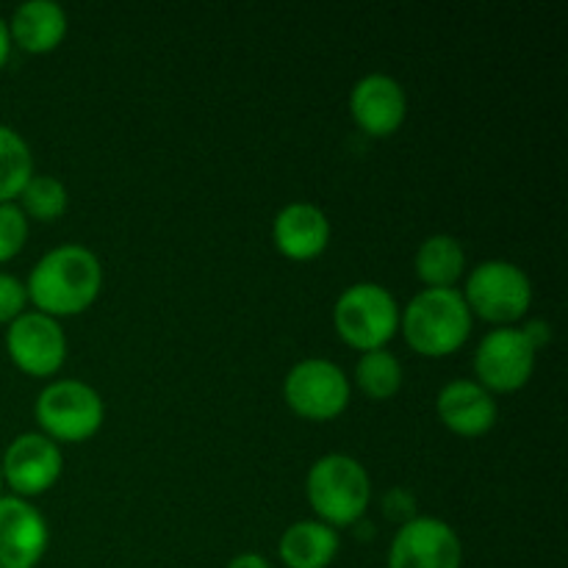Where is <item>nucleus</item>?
I'll return each instance as SVG.
<instances>
[{
  "label": "nucleus",
  "instance_id": "nucleus-14",
  "mask_svg": "<svg viewBox=\"0 0 568 568\" xmlns=\"http://www.w3.org/2000/svg\"><path fill=\"white\" fill-rule=\"evenodd\" d=\"M272 239L283 255L294 261H308L327 247L331 222L320 205L300 200V203H288L277 211L275 222H272Z\"/></svg>",
  "mask_w": 568,
  "mask_h": 568
},
{
  "label": "nucleus",
  "instance_id": "nucleus-21",
  "mask_svg": "<svg viewBox=\"0 0 568 568\" xmlns=\"http://www.w3.org/2000/svg\"><path fill=\"white\" fill-rule=\"evenodd\" d=\"M22 214L33 216L39 222H50L64 214L67 209V189L59 178L31 175V181L20 192Z\"/></svg>",
  "mask_w": 568,
  "mask_h": 568
},
{
  "label": "nucleus",
  "instance_id": "nucleus-22",
  "mask_svg": "<svg viewBox=\"0 0 568 568\" xmlns=\"http://www.w3.org/2000/svg\"><path fill=\"white\" fill-rule=\"evenodd\" d=\"M28 239V220L20 205L0 203V264L14 258Z\"/></svg>",
  "mask_w": 568,
  "mask_h": 568
},
{
  "label": "nucleus",
  "instance_id": "nucleus-7",
  "mask_svg": "<svg viewBox=\"0 0 568 568\" xmlns=\"http://www.w3.org/2000/svg\"><path fill=\"white\" fill-rule=\"evenodd\" d=\"M286 403L305 419H333L349 403V381L333 361L305 358L292 366L283 383Z\"/></svg>",
  "mask_w": 568,
  "mask_h": 568
},
{
  "label": "nucleus",
  "instance_id": "nucleus-24",
  "mask_svg": "<svg viewBox=\"0 0 568 568\" xmlns=\"http://www.w3.org/2000/svg\"><path fill=\"white\" fill-rule=\"evenodd\" d=\"M383 510H386L388 519L410 521L416 519V499L410 497L405 488H392V491L383 497Z\"/></svg>",
  "mask_w": 568,
  "mask_h": 568
},
{
  "label": "nucleus",
  "instance_id": "nucleus-17",
  "mask_svg": "<svg viewBox=\"0 0 568 568\" xmlns=\"http://www.w3.org/2000/svg\"><path fill=\"white\" fill-rule=\"evenodd\" d=\"M338 552V536L325 521H297L281 538V558L288 568H325Z\"/></svg>",
  "mask_w": 568,
  "mask_h": 568
},
{
  "label": "nucleus",
  "instance_id": "nucleus-25",
  "mask_svg": "<svg viewBox=\"0 0 568 568\" xmlns=\"http://www.w3.org/2000/svg\"><path fill=\"white\" fill-rule=\"evenodd\" d=\"M521 333H525L527 336V342L532 344V347H544V344L549 342V338H552V327L547 325V322L544 320H532V322H527L525 327H521Z\"/></svg>",
  "mask_w": 568,
  "mask_h": 568
},
{
  "label": "nucleus",
  "instance_id": "nucleus-12",
  "mask_svg": "<svg viewBox=\"0 0 568 568\" xmlns=\"http://www.w3.org/2000/svg\"><path fill=\"white\" fill-rule=\"evenodd\" d=\"M48 549V521L20 497H0V568H33Z\"/></svg>",
  "mask_w": 568,
  "mask_h": 568
},
{
  "label": "nucleus",
  "instance_id": "nucleus-27",
  "mask_svg": "<svg viewBox=\"0 0 568 568\" xmlns=\"http://www.w3.org/2000/svg\"><path fill=\"white\" fill-rule=\"evenodd\" d=\"M9 50H11V33H9V22L0 17V67L6 64L9 59Z\"/></svg>",
  "mask_w": 568,
  "mask_h": 568
},
{
  "label": "nucleus",
  "instance_id": "nucleus-4",
  "mask_svg": "<svg viewBox=\"0 0 568 568\" xmlns=\"http://www.w3.org/2000/svg\"><path fill=\"white\" fill-rule=\"evenodd\" d=\"M333 322L338 336L355 349H377L397 331V300L381 283H355L336 300Z\"/></svg>",
  "mask_w": 568,
  "mask_h": 568
},
{
  "label": "nucleus",
  "instance_id": "nucleus-9",
  "mask_svg": "<svg viewBox=\"0 0 568 568\" xmlns=\"http://www.w3.org/2000/svg\"><path fill=\"white\" fill-rule=\"evenodd\" d=\"M6 349L26 375L44 377L64 364L67 338L53 316L42 311H22L14 322H9Z\"/></svg>",
  "mask_w": 568,
  "mask_h": 568
},
{
  "label": "nucleus",
  "instance_id": "nucleus-1",
  "mask_svg": "<svg viewBox=\"0 0 568 568\" xmlns=\"http://www.w3.org/2000/svg\"><path fill=\"white\" fill-rule=\"evenodd\" d=\"M103 286L98 255L81 244H61L39 258L28 275L26 292L42 314L70 316L89 308Z\"/></svg>",
  "mask_w": 568,
  "mask_h": 568
},
{
  "label": "nucleus",
  "instance_id": "nucleus-20",
  "mask_svg": "<svg viewBox=\"0 0 568 568\" xmlns=\"http://www.w3.org/2000/svg\"><path fill=\"white\" fill-rule=\"evenodd\" d=\"M355 381L372 399H388L403 386V364L388 349H366L355 366Z\"/></svg>",
  "mask_w": 568,
  "mask_h": 568
},
{
  "label": "nucleus",
  "instance_id": "nucleus-18",
  "mask_svg": "<svg viewBox=\"0 0 568 568\" xmlns=\"http://www.w3.org/2000/svg\"><path fill=\"white\" fill-rule=\"evenodd\" d=\"M466 255L464 247L449 233L427 236L416 250V272L430 288H453L464 275Z\"/></svg>",
  "mask_w": 568,
  "mask_h": 568
},
{
  "label": "nucleus",
  "instance_id": "nucleus-6",
  "mask_svg": "<svg viewBox=\"0 0 568 568\" xmlns=\"http://www.w3.org/2000/svg\"><path fill=\"white\" fill-rule=\"evenodd\" d=\"M469 311L488 322H514L530 308L532 286L525 270L510 261H483L471 270L464 294Z\"/></svg>",
  "mask_w": 568,
  "mask_h": 568
},
{
  "label": "nucleus",
  "instance_id": "nucleus-5",
  "mask_svg": "<svg viewBox=\"0 0 568 568\" xmlns=\"http://www.w3.org/2000/svg\"><path fill=\"white\" fill-rule=\"evenodd\" d=\"M103 399L81 381H55L42 388L37 399V419L50 438L83 442L103 425Z\"/></svg>",
  "mask_w": 568,
  "mask_h": 568
},
{
  "label": "nucleus",
  "instance_id": "nucleus-23",
  "mask_svg": "<svg viewBox=\"0 0 568 568\" xmlns=\"http://www.w3.org/2000/svg\"><path fill=\"white\" fill-rule=\"evenodd\" d=\"M26 283H20L9 272H0V325L3 322H14L20 316L26 311Z\"/></svg>",
  "mask_w": 568,
  "mask_h": 568
},
{
  "label": "nucleus",
  "instance_id": "nucleus-15",
  "mask_svg": "<svg viewBox=\"0 0 568 568\" xmlns=\"http://www.w3.org/2000/svg\"><path fill=\"white\" fill-rule=\"evenodd\" d=\"M438 416L458 436H483L497 422V399L475 381H453L438 392Z\"/></svg>",
  "mask_w": 568,
  "mask_h": 568
},
{
  "label": "nucleus",
  "instance_id": "nucleus-3",
  "mask_svg": "<svg viewBox=\"0 0 568 568\" xmlns=\"http://www.w3.org/2000/svg\"><path fill=\"white\" fill-rule=\"evenodd\" d=\"M372 497L364 466L342 453L316 460L308 471V499L325 525H355Z\"/></svg>",
  "mask_w": 568,
  "mask_h": 568
},
{
  "label": "nucleus",
  "instance_id": "nucleus-8",
  "mask_svg": "<svg viewBox=\"0 0 568 568\" xmlns=\"http://www.w3.org/2000/svg\"><path fill=\"white\" fill-rule=\"evenodd\" d=\"M460 560L458 532L433 516L405 521L388 549V568H460Z\"/></svg>",
  "mask_w": 568,
  "mask_h": 568
},
{
  "label": "nucleus",
  "instance_id": "nucleus-26",
  "mask_svg": "<svg viewBox=\"0 0 568 568\" xmlns=\"http://www.w3.org/2000/svg\"><path fill=\"white\" fill-rule=\"evenodd\" d=\"M227 568H272V566L266 564V560L261 558V555L244 552V555H236V558H233L231 564H227Z\"/></svg>",
  "mask_w": 568,
  "mask_h": 568
},
{
  "label": "nucleus",
  "instance_id": "nucleus-2",
  "mask_svg": "<svg viewBox=\"0 0 568 568\" xmlns=\"http://www.w3.org/2000/svg\"><path fill=\"white\" fill-rule=\"evenodd\" d=\"M405 342L422 355H449L469 338L471 311L455 288H425L403 311Z\"/></svg>",
  "mask_w": 568,
  "mask_h": 568
},
{
  "label": "nucleus",
  "instance_id": "nucleus-28",
  "mask_svg": "<svg viewBox=\"0 0 568 568\" xmlns=\"http://www.w3.org/2000/svg\"><path fill=\"white\" fill-rule=\"evenodd\" d=\"M0 488H3V466H0Z\"/></svg>",
  "mask_w": 568,
  "mask_h": 568
},
{
  "label": "nucleus",
  "instance_id": "nucleus-13",
  "mask_svg": "<svg viewBox=\"0 0 568 568\" xmlns=\"http://www.w3.org/2000/svg\"><path fill=\"white\" fill-rule=\"evenodd\" d=\"M349 111L361 131L369 136H388L397 131L408 111L405 89L386 72H369L349 92Z\"/></svg>",
  "mask_w": 568,
  "mask_h": 568
},
{
  "label": "nucleus",
  "instance_id": "nucleus-10",
  "mask_svg": "<svg viewBox=\"0 0 568 568\" xmlns=\"http://www.w3.org/2000/svg\"><path fill=\"white\" fill-rule=\"evenodd\" d=\"M536 369V347L519 327H497L486 333L475 353V372L483 388L516 392L530 381Z\"/></svg>",
  "mask_w": 568,
  "mask_h": 568
},
{
  "label": "nucleus",
  "instance_id": "nucleus-11",
  "mask_svg": "<svg viewBox=\"0 0 568 568\" xmlns=\"http://www.w3.org/2000/svg\"><path fill=\"white\" fill-rule=\"evenodd\" d=\"M61 449L53 438L42 433H22L6 449L3 460V483L14 488L20 497H33L42 494L59 480L61 475Z\"/></svg>",
  "mask_w": 568,
  "mask_h": 568
},
{
  "label": "nucleus",
  "instance_id": "nucleus-19",
  "mask_svg": "<svg viewBox=\"0 0 568 568\" xmlns=\"http://www.w3.org/2000/svg\"><path fill=\"white\" fill-rule=\"evenodd\" d=\"M33 159L26 139L9 125H0V203L20 197L22 186L31 181Z\"/></svg>",
  "mask_w": 568,
  "mask_h": 568
},
{
  "label": "nucleus",
  "instance_id": "nucleus-16",
  "mask_svg": "<svg viewBox=\"0 0 568 568\" xmlns=\"http://www.w3.org/2000/svg\"><path fill=\"white\" fill-rule=\"evenodd\" d=\"M9 33L28 53H48L64 39L67 14L55 0H26L11 17Z\"/></svg>",
  "mask_w": 568,
  "mask_h": 568
}]
</instances>
